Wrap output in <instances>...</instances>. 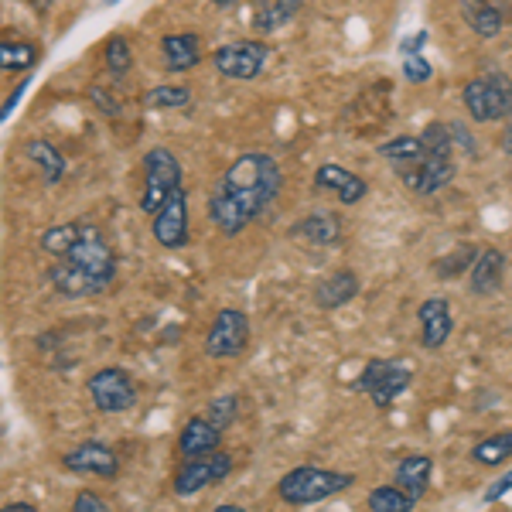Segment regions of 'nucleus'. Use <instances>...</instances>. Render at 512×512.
Returning a JSON list of instances; mask_svg holds the SVG:
<instances>
[{
    "label": "nucleus",
    "instance_id": "obj_1",
    "mask_svg": "<svg viewBox=\"0 0 512 512\" xmlns=\"http://www.w3.org/2000/svg\"><path fill=\"white\" fill-rule=\"evenodd\" d=\"M280 164L270 154H243L226 168L219 185L212 188L209 216L226 236H239L253 219L267 212L280 192Z\"/></svg>",
    "mask_w": 512,
    "mask_h": 512
},
{
    "label": "nucleus",
    "instance_id": "obj_2",
    "mask_svg": "<svg viewBox=\"0 0 512 512\" xmlns=\"http://www.w3.org/2000/svg\"><path fill=\"white\" fill-rule=\"evenodd\" d=\"M113 280H117V253L106 243V236L89 222H82L79 239L69 246V253L48 267V284L62 297L103 294Z\"/></svg>",
    "mask_w": 512,
    "mask_h": 512
},
{
    "label": "nucleus",
    "instance_id": "obj_3",
    "mask_svg": "<svg viewBox=\"0 0 512 512\" xmlns=\"http://www.w3.org/2000/svg\"><path fill=\"white\" fill-rule=\"evenodd\" d=\"M355 475L349 472H332V468H315V465H301L291 468L284 478L277 482V495L280 502L301 509V506H315V502H325L332 495L352 489Z\"/></svg>",
    "mask_w": 512,
    "mask_h": 512
},
{
    "label": "nucleus",
    "instance_id": "obj_4",
    "mask_svg": "<svg viewBox=\"0 0 512 512\" xmlns=\"http://www.w3.org/2000/svg\"><path fill=\"white\" fill-rule=\"evenodd\" d=\"M465 110L475 123H492L512 117V79L506 72H485L472 82H465Z\"/></svg>",
    "mask_w": 512,
    "mask_h": 512
},
{
    "label": "nucleus",
    "instance_id": "obj_5",
    "mask_svg": "<svg viewBox=\"0 0 512 512\" xmlns=\"http://www.w3.org/2000/svg\"><path fill=\"white\" fill-rule=\"evenodd\" d=\"M181 185V164L168 147H151L144 158V195H140V212L144 216H158L171 195Z\"/></svg>",
    "mask_w": 512,
    "mask_h": 512
},
{
    "label": "nucleus",
    "instance_id": "obj_6",
    "mask_svg": "<svg viewBox=\"0 0 512 512\" xmlns=\"http://www.w3.org/2000/svg\"><path fill=\"white\" fill-rule=\"evenodd\" d=\"M414 383V369L407 362L393 359H369L362 366L359 379H355V390L369 393V400L376 403V410H390L400 393H407V386Z\"/></svg>",
    "mask_w": 512,
    "mask_h": 512
},
{
    "label": "nucleus",
    "instance_id": "obj_7",
    "mask_svg": "<svg viewBox=\"0 0 512 512\" xmlns=\"http://www.w3.org/2000/svg\"><path fill=\"white\" fill-rule=\"evenodd\" d=\"M89 400L99 414H127L137 407V383L120 366L96 369L89 376Z\"/></svg>",
    "mask_w": 512,
    "mask_h": 512
},
{
    "label": "nucleus",
    "instance_id": "obj_8",
    "mask_svg": "<svg viewBox=\"0 0 512 512\" xmlns=\"http://www.w3.org/2000/svg\"><path fill=\"white\" fill-rule=\"evenodd\" d=\"M250 345V318L236 308H222L212 328L205 332V355L212 359H236Z\"/></svg>",
    "mask_w": 512,
    "mask_h": 512
},
{
    "label": "nucleus",
    "instance_id": "obj_9",
    "mask_svg": "<svg viewBox=\"0 0 512 512\" xmlns=\"http://www.w3.org/2000/svg\"><path fill=\"white\" fill-rule=\"evenodd\" d=\"M229 472H233V458L226 451L205 454V458H185L175 472V495L188 499V495L209 489V485L222 482Z\"/></svg>",
    "mask_w": 512,
    "mask_h": 512
},
{
    "label": "nucleus",
    "instance_id": "obj_10",
    "mask_svg": "<svg viewBox=\"0 0 512 512\" xmlns=\"http://www.w3.org/2000/svg\"><path fill=\"white\" fill-rule=\"evenodd\" d=\"M212 65L222 72L226 79H243L250 82L263 72L267 65V45L260 38H250V41H233V45H222L216 48L212 55Z\"/></svg>",
    "mask_w": 512,
    "mask_h": 512
},
{
    "label": "nucleus",
    "instance_id": "obj_11",
    "mask_svg": "<svg viewBox=\"0 0 512 512\" xmlns=\"http://www.w3.org/2000/svg\"><path fill=\"white\" fill-rule=\"evenodd\" d=\"M400 178H403V185H407L410 192L434 195V192H441L444 185H451L454 158H448V154H431V151H427V158H420L417 164H407V168H400Z\"/></svg>",
    "mask_w": 512,
    "mask_h": 512
},
{
    "label": "nucleus",
    "instance_id": "obj_12",
    "mask_svg": "<svg viewBox=\"0 0 512 512\" xmlns=\"http://www.w3.org/2000/svg\"><path fill=\"white\" fill-rule=\"evenodd\" d=\"M151 233L164 250H181V246L188 243V195H185V188H178V192L164 202V209L151 222Z\"/></svg>",
    "mask_w": 512,
    "mask_h": 512
},
{
    "label": "nucleus",
    "instance_id": "obj_13",
    "mask_svg": "<svg viewBox=\"0 0 512 512\" xmlns=\"http://www.w3.org/2000/svg\"><path fill=\"white\" fill-rule=\"evenodd\" d=\"M65 472H76V475H99V478H117L120 475V458L113 454V448L99 441H86L76 444L69 454L62 458Z\"/></svg>",
    "mask_w": 512,
    "mask_h": 512
},
{
    "label": "nucleus",
    "instance_id": "obj_14",
    "mask_svg": "<svg viewBox=\"0 0 512 512\" xmlns=\"http://www.w3.org/2000/svg\"><path fill=\"white\" fill-rule=\"evenodd\" d=\"M420 318V345L424 349H441L454 332V318H451V304L444 297H427L417 311Z\"/></svg>",
    "mask_w": 512,
    "mask_h": 512
},
{
    "label": "nucleus",
    "instance_id": "obj_15",
    "mask_svg": "<svg viewBox=\"0 0 512 512\" xmlns=\"http://www.w3.org/2000/svg\"><path fill=\"white\" fill-rule=\"evenodd\" d=\"M502 277H506V253L485 246V250H478L472 270H468V291L475 297H489L502 287Z\"/></svg>",
    "mask_w": 512,
    "mask_h": 512
},
{
    "label": "nucleus",
    "instance_id": "obj_16",
    "mask_svg": "<svg viewBox=\"0 0 512 512\" xmlns=\"http://www.w3.org/2000/svg\"><path fill=\"white\" fill-rule=\"evenodd\" d=\"M315 188L318 192H335L342 205L362 202L369 192L366 181H362L359 175H352L349 168H342V164H321V168L315 171Z\"/></svg>",
    "mask_w": 512,
    "mask_h": 512
},
{
    "label": "nucleus",
    "instance_id": "obj_17",
    "mask_svg": "<svg viewBox=\"0 0 512 512\" xmlns=\"http://www.w3.org/2000/svg\"><path fill=\"white\" fill-rule=\"evenodd\" d=\"M222 448V431L209 417H188V424L178 434V454L181 458H205Z\"/></svg>",
    "mask_w": 512,
    "mask_h": 512
},
{
    "label": "nucleus",
    "instance_id": "obj_18",
    "mask_svg": "<svg viewBox=\"0 0 512 512\" xmlns=\"http://www.w3.org/2000/svg\"><path fill=\"white\" fill-rule=\"evenodd\" d=\"M431 472H434V461L427 454H407V458L396 465L393 472V485H400L410 499H424L427 489H431Z\"/></svg>",
    "mask_w": 512,
    "mask_h": 512
},
{
    "label": "nucleus",
    "instance_id": "obj_19",
    "mask_svg": "<svg viewBox=\"0 0 512 512\" xmlns=\"http://www.w3.org/2000/svg\"><path fill=\"white\" fill-rule=\"evenodd\" d=\"M355 294H359V274H352V270H335L332 277H325L315 287V304L321 311H335V308H342V304H349Z\"/></svg>",
    "mask_w": 512,
    "mask_h": 512
},
{
    "label": "nucleus",
    "instance_id": "obj_20",
    "mask_svg": "<svg viewBox=\"0 0 512 512\" xmlns=\"http://www.w3.org/2000/svg\"><path fill=\"white\" fill-rule=\"evenodd\" d=\"M458 7H461V18H465V24L478 38H499L506 18H502V11L492 0H458Z\"/></svg>",
    "mask_w": 512,
    "mask_h": 512
},
{
    "label": "nucleus",
    "instance_id": "obj_21",
    "mask_svg": "<svg viewBox=\"0 0 512 512\" xmlns=\"http://www.w3.org/2000/svg\"><path fill=\"white\" fill-rule=\"evenodd\" d=\"M294 236L308 239L315 246H332L342 239V222H338L335 212H311L301 222H294Z\"/></svg>",
    "mask_w": 512,
    "mask_h": 512
},
{
    "label": "nucleus",
    "instance_id": "obj_22",
    "mask_svg": "<svg viewBox=\"0 0 512 512\" xmlns=\"http://www.w3.org/2000/svg\"><path fill=\"white\" fill-rule=\"evenodd\" d=\"M161 52H164V69L168 72H192L198 59H202L195 35H164Z\"/></svg>",
    "mask_w": 512,
    "mask_h": 512
},
{
    "label": "nucleus",
    "instance_id": "obj_23",
    "mask_svg": "<svg viewBox=\"0 0 512 512\" xmlns=\"http://www.w3.org/2000/svg\"><path fill=\"white\" fill-rule=\"evenodd\" d=\"M304 7V0H256V14H253V28L260 35H270L280 24H287L297 11Z\"/></svg>",
    "mask_w": 512,
    "mask_h": 512
},
{
    "label": "nucleus",
    "instance_id": "obj_24",
    "mask_svg": "<svg viewBox=\"0 0 512 512\" xmlns=\"http://www.w3.org/2000/svg\"><path fill=\"white\" fill-rule=\"evenodd\" d=\"M24 151H28V158L41 168V175H45L48 185H59L62 175H65V158L55 151L52 144H48V140H28Z\"/></svg>",
    "mask_w": 512,
    "mask_h": 512
},
{
    "label": "nucleus",
    "instance_id": "obj_25",
    "mask_svg": "<svg viewBox=\"0 0 512 512\" xmlns=\"http://www.w3.org/2000/svg\"><path fill=\"white\" fill-rule=\"evenodd\" d=\"M472 458L478 461L482 468H499L506 465L512 458V431H499L492 437H485V441H478L472 448Z\"/></svg>",
    "mask_w": 512,
    "mask_h": 512
},
{
    "label": "nucleus",
    "instance_id": "obj_26",
    "mask_svg": "<svg viewBox=\"0 0 512 512\" xmlns=\"http://www.w3.org/2000/svg\"><path fill=\"white\" fill-rule=\"evenodd\" d=\"M386 161H393L396 168H407V164H417L420 158H427V144L424 137H396V140H386L379 147Z\"/></svg>",
    "mask_w": 512,
    "mask_h": 512
},
{
    "label": "nucleus",
    "instance_id": "obj_27",
    "mask_svg": "<svg viewBox=\"0 0 512 512\" xmlns=\"http://www.w3.org/2000/svg\"><path fill=\"white\" fill-rule=\"evenodd\" d=\"M38 65V48L28 41H0V69L4 72H24Z\"/></svg>",
    "mask_w": 512,
    "mask_h": 512
},
{
    "label": "nucleus",
    "instance_id": "obj_28",
    "mask_svg": "<svg viewBox=\"0 0 512 512\" xmlns=\"http://www.w3.org/2000/svg\"><path fill=\"white\" fill-rule=\"evenodd\" d=\"M417 499H410L400 485H379L369 492V512H414Z\"/></svg>",
    "mask_w": 512,
    "mask_h": 512
},
{
    "label": "nucleus",
    "instance_id": "obj_29",
    "mask_svg": "<svg viewBox=\"0 0 512 512\" xmlns=\"http://www.w3.org/2000/svg\"><path fill=\"white\" fill-rule=\"evenodd\" d=\"M79 229H82V222H62V226L45 229V236H41V250L59 260V256L69 253V246L79 239Z\"/></svg>",
    "mask_w": 512,
    "mask_h": 512
},
{
    "label": "nucleus",
    "instance_id": "obj_30",
    "mask_svg": "<svg viewBox=\"0 0 512 512\" xmlns=\"http://www.w3.org/2000/svg\"><path fill=\"white\" fill-rule=\"evenodd\" d=\"M144 103L151 110H185L192 103V89L188 86H154L151 93L144 96Z\"/></svg>",
    "mask_w": 512,
    "mask_h": 512
},
{
    "label": "nucleus",
    "instance_id": "obj_31",
    "mask_svg": "<svg viewBox=\"0 0 512 512\" xmlns=\"http://www.w3.org/2000/svg\"><path fill=\"white\" fill-rule=\"evenodd\" d=\"M205 417H209L212 424L219 427V431L233 427V424H236V417H239V396H236V393H219V396H212V403L205 407Z\"/></svg>",
    "mask_w": 512,
    "mask_h": 512
},
{
    "label": "nucleus",
    "instance_id": "obj_32",
    "mask_svg": "<svg viewBox=\"0 0 512 512\" xmlns=\"http://www.w3.org/2000/svg\"><path fill=\"white\" fill-rule=\"evenodd\" d=\"M103 59H106V69H110L113 76H127L130 65H134V52H130V41L120 38V35H113L110 41H106Z\"/></svg>",
    "mask_w": 512,
    "mask_h": 512
},
{
    "label": "nucleus",
    "instance_id": "obj_33",
    "mask_svg": "<svg viewBox=\"0 0 512 512\" xmlns=\"http://www.w3.org/2000/svg\"><path fill=\"white\" fill-rule=\"evenodd\" d=\"M475 256H478V246H461V250H454V253H448V256H441V260L434 263V274H437V277H444V280H448V277L454 280L465 267H472Z\"/></svg>",
    "mask_w": 512,
    "mask_h": 512
},
{
    "label": "nucleus",
    "instance_id": "obj_34",
    "mask_svg": "<svg viewBox=\"0 0 512 512\" xmlns=\"http://www.w3.org/2000/svg\"><path fill=\"white\" fill-rule=\"evenodd\" d=\"M431 76H434V65L427 62L424 55H407V62H403V79L420 86V82H431Z\"/></svg>",
    "mask_w": 512,
    "mask_h": 512
},
{
    "label": "nucleus",
    "instance_id": "obj_35",
    "mask_svg": "<svg viewBox=\"0 0 512 512\" xmlns=\"http://www.w3.org/2000/svg\"><path fill=\"white\" fill-rule=\"evenodd\" d=\"M72 512H110L103 495L96 492H76V502H72Z\"/></svg>",
    "mask_w": 512,
    "mask_h": 512
},
{
    "label": "nucleus",
    "instance_id": "obj_36",
    "mask_svg": "<svg viewBox=\"0 0 512 512\" xmlns=\"http://www.w3.org/2000/svg\"><path fill=\"white\" fill-rule=\"evenodd\" d=\"M506 492H512V468H509L506 478H499L495 485H489V492H485V502H499Z\"/></svg>",
    "mask_w": 512,
    "mask_h": 512
},
{
    "label": "nucleus",
    "instance_id": "obj_37",
    "mask_svg": "<svg viewBox=\"0 0 512 512\" xmlns=\"http://www.w3.org/2000/svg\"><path fill=\"white\" fill-rule=\"evenodd\" d=\"M89 99H93V103L99 106V110H106V113H117V103H113V99L106 96V89H103V86H93V89H89Z\"/></svg>",
    "mask_w": 512,
    "mask_h": 512
},
{
    "label": "nucleus",
    "instance_id": "obj_38",
    "mask_svg": "<svg viewBox=\"0 0 512 512\" xmlns=\"http://www.w3.org/2000/svg\"><path fill=\"white\" fill-rule=\"evenodd\" d=\"M424 45H427V31H414V35H410V38L400 45V52H403V55H417Z\"/></svg>",
    "mask_w": 512,
    "mask_h": 512
},
{
    "label": "nucleus",
    "instance_id": "obj_39",
    "mask_svg": "<svg viewBox=\"0 0 512 512\" xmlns=\"http://www.w3.org/2000/svg\"><path fill=\"white\" fill-rule=\"evenodd\" d=\"M4 512H38V506H31V502H11V506H4Z\"/></svg>",
    "mask_w": 512,
    "mask_h": 512
},
{
    "label": "nucleus",
    "instance_id": "obj_40",
    "mask_svg": "<svg viewBox=\"0 0 512 512\" xmlns=\"http://www.w3.org/2000/svg\"><path fill=\"white\" fill-rule=\"evenodd\" d=\"M502 151L512 154V117H509V123H506V134H502Z\"/></svg>",
    "mask_w": 512,
    "mask_h": 512
},
{
    "label": "nucleus",
    "instance_id": "obj_41",
    "mask_svg": "<svg viewBox=\"0 0 512 512\" xmlns=\"http://www.w3.org/2000/svg\"><path fill=\"white\" fill-rule=\"evenodd\" d=\"M216 7H222V11H229V7H236V0H212Z\"/></svg>",
    "mask_w": 512,
    "mask_h": 512
},
{
    "label": "nucleus",
    "instance_id": "obj_42",
    "mask_svg": "<svg viewBox=\"0 0 512 512\" xmlns=\"http://www.w3.org/2000/svg\"><path fill=\"white\" fill-rule=\"evenodd\" d=\"M216 512H246L243 506H219Z\"/></svg>",
    "mask_w": 512,
    "mask_h": 512
},
{
    "label": "nucleus",
    "instance_id": "obj_43",
    "mask_svg": "<svg viewBox=\"0 0 512 512\" xmlns=\"http://www.w3.org/2000/svg\"><path fill=\"white\" fill-rule=\"evenodd\" d=\"M103 4H117V0H103Z\"/></svg>",
    "mask_w": 512,
    "mask_h": 512
}]
</instances>
